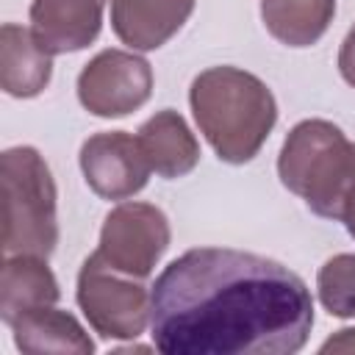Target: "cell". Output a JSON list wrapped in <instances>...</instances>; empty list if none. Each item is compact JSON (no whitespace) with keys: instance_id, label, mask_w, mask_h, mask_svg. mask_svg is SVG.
<instances>
[{"instance_id":"obj_18","label":"cell","mask_w":355,"mask_h":355,"mask_svg":"<svg viewBox=\"0 0 355 355\" xmlns=\"http://www.w3.org/2000/svg\"><path fill=\"white\" fill-rule=\"evenodd\" d=\"M322 352H355V327L352 330H338L333 338L322 344Z\"/></svg>"},{"instance_id":"obj_7","label":"cell","mask_w":355,"mask_h":355,"mask_svg":"<svg viewBox=\"0 0 355 355\" xmlns=\"http://www.w3.org/2000/svg\"><path fill=\"white\" fill-rule=\"evenodd\" d=\"M150 92V64L125 50L97 53L78 78V97L94 116H125L144 105Z\"/></svg>"},{"instance_id":"obj_10","label":"cell","mask_w":355,"mask_h":355,"mask_svg":"<svg viewBox=\"0 0 355 355\" xmlns=\"http://www.w3.org/2000/svg\"><path fill=\"white\" fill-rule=\"evenodd\" d=\"M191 8L194 0H111V25L133 50H155L183 28Z\"/></svg>"},{"instance_id":"obj_16","label":"cell","mask_w":355,"mask_h":355,"mask_svg":"<svg viewBox=\"0 0 355 355\" xmlns=\"http://www.w3.org/2000/svg\"><path fill=\"white\" fill-rule=\"evenodd\" d=\"M319 300L338 319L355 316V255H333L316 277Z\"/></svg>"},{"instance_id":"obj_5","label":"cell","mask_w":355,"mask_h":355,"mask_svg":"<svg viewBox=\"0 0 355 355\" xmlns=\"http://www.w3.org/2000/svg\"><path fill=\"white\" fill-rule=\"evenodd\" d=\"M139 280V277H136ZM130 275L111 269L97 252L78 275V305L105 338H136L150 319V297Z\"/></svg>"},{"instance_id":"obj_8","label":"cell","mask_w":355,"mask_h":355,"mask_svg":"<svg viewBox=\"0 0 355 355\" xmlns=\"http://www.w3.org/2000/svg\"><path fill=\"white\" fill-rule=\"evenodd\" d=\"M80 169L94 194L105 200H125L144 189L153 172L139 136L111 130L97 133L80 147Z\"/></svg>"},{"instance_id":"obj_9","label":"cell","mask_w":355,"mask_h":355,"mask_svg":"<svg viewBox=\"0 0 355 355\" xmlns=\"http://www.w3.org/2000/svg\"><path fill=\"white\" fill-rule=\"evenodd\" d=\"M105 0H33L31 31L50 53L83 50L103 25Z\"/></svg>"},{"instance_id":"obj_6","label":"cell","mask_w":355,"mask_h":355,"mask_svg":"<svg viewBox=\"0 0 355 355\" xmlns=\"http://www.w3.org/2000/svg\"><path fill=\"white\" fill-rule=\"evenodd\" d=\"M166 247V216L147 202H122L103 222L97 255L122 275L147 277Z\"/></svg>"},{"instance_id":"obj_14","label":"cell","mask_w":355,"mask_h":355,"mask_svg":"<svg viewBox=\"0 0 355 355\" xmlns=\"http://www.w3.org/2000/svg\"><path fill=\"white\" fill-rule=\"evenodd\" d=\"M139 141L144 147L150 166L161 178H180V175L191 172L200 161L197 139L191 136L183 116L178 111H169V108L158 111L155 116H150L141 125Z\"/></svg>"},{"instance_id":"obj_17","label":"cell","mask_w":355,"mask_h":355,"mask_svg":"<svg viewBox=\"0 0 355 355\" xmlns=\"http://www.w3.org/2000/svg\"><path fill=\"white\" fill-rule=\"evenodd\" d=\"M338 69L344 75V80L349 86H355V28L347 33V39L341 42V53H338Z\"/></svg>"},{"instance_id":"obj_4","label":"cell","mask_w":355,"mask_h":355,"mask_svg":"<svg viewBox=\"0 0 355 355\" xmlns=\"http://www.w3.org/2000/svg\"><path fill=\"white\" fill-rule=\"evenodd\" d=\"M3 255L47 258L58 241L55 183L33 147L3 153Z\"/></svg>"},{"instance_id":"obj_13","label":"cell","mask_w":355,"mask_h":355,"mask_svg":"<svg viewBox=\"0 0 355 355\" xmlns=\"http://www.w3.org/2000/svg\"><path fill=\"white\" fill-rule=\"evenodd\" d=\"M58 300V283L47 269L44 258L36 255H6L0 275V316L11 324L17 316L53 305Z\"/></svg>"},{"instance_id":"obj_12","label":"cell","mask_w":355,"mask_h":355,"mask_svg":"<svg viewBox=\"0 0 355 355\" xmlns=\"http://www.w3.org/2000/svg\"><path fill=\"white\" fill-rule=\"evenodd\" d=\"M8 327L14 330V344H17L19 352H31V355H42V352L89 355L94 349L92 338L80 327V322L72 313L58 311L53 305L28 311V313L17 316Z\"/></svg>"},{"instance_id":"obj_3","label":"cell","mask_w":355,"mask_h":355,"mask_svg":"<svg viewBox=\"0 0 355 355\" xmlns=\"http://www.w3.org/2000/svg\"><path fill=\"white\" fill-rule=\"evenodd\" d=\"M277 175L319 216L338 219L347 191L355 186V141L333 122L305 119L286 136Z\"/></svg>"},{"instance_id":"obj_1","label":"cell","mask_w":355,"mask_h":355,"mask_svg":"<svg viewBox=\"0 0 355 355\" xmlns=\"http://www.w3.org/2000/svg\"><path fill=\"white\" fill-rule=\"evenodd\" d=\"M311 324L313 300L300 275L227 247L183 252L150 294V336L164 355H291Z\"/></svg>"},{"instance_id":"obj_2","label":"cell","mask_w":355,"mask_h":355,"mask_svg":"<svg viewBox=\"0 0 355 355\" xmlns=\"http://www.w3.org/2000/svg\"><path fill=\"white\" fill-rule=\"evenodd\" d=\"M189 100L200 130L227 164L255 158L277 119V105L266 83L236 67L200 72Z\"/></svg>"},{"instance_id":"obj_11","label":"cell","mask_w":355,"mask_h":355,"mask_svg":"<svg viewBox=\"0 0 355 355\" xmlns=\"http://www.w3.org/2000/svg\"><path fill=\"white\" fill-rule=\"evenodd\" d=\"M53 53L44 50L33 31L6 22L0 31V83L11 97H33L50 83Z\"/></svg>"},{"instance_id":"obj_15","label":"cell","mask_w":355,"mask_h":355,"mask_svg":"<svg viewBox=\"0 0 355 355\" xmlns=\"http://www.w3.org/2000/svg\"><path fill=\"white\" fill-rule=\"evenodd\" d=\"M333 14L336 0H261L266 31L288 47L313 44L327 31Z\"/></svg>"},{"instance_id":"obj_19","label":"cell","mask_w":355,"mask_h":355,"mask_svg":"<svg viewBox=\"0 0 355 355\" xmlns=\"http://www.w3.org/2000/svg\"><path fill=\"white\" fill-rule=\"evenodd\" d=\"M338 219L347 225L349 236L355 239V186L347 191V197H344V205H341V216H338Z\"/></svg>"}]
</instances>
